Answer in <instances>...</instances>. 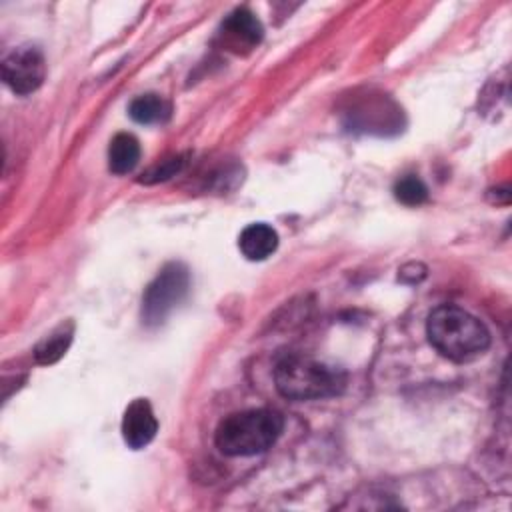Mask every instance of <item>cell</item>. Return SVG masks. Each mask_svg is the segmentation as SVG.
Listing matches in <instances>:
<instances>
[{
  "instance_id": "8992f818",
  "label": "cell",
  "mask_w": 512,
  "mask_h": 512,
  "mask_svg": "<svg viewBox=\"0 0 512 512\" xmlns=\"http://www.w3.org/2000/svg\"><path fill=\"white\" fill-rule=\"evenodd\" d=\"M158 432V420L154 416V410L146 398L132 400L122 416V438L124 442L140 450L148 446Z\"/></svg>"
},
{
  "instance_id": "9c48e42d",
  "label": "cell",
  "mask_w": 512,
  "mask_h": 512,
  "mask_svg": "<svg viewBox=\"0 0 512 512\" xmlns=\"http://www.w3.org/2000/svg\"><path fill=\"white\" fill-rule=\"evenodd\" d=\"M140 160V142L128 132H118L108 146V168L114 174H128Z\"/></svg>"
},
{
  "instance_id": "3957f363",
  "label": "cell",
  "mask_w": 512,
  "mask_h": 512,
  "mask_svg": "<svg viewBox=\"0 0 512 512\" xmlns=\"http://www.w3.org/2000/svg\"><path fill=\"white\" fill-rule=\"evenodd\" d=\"M276 390L288 400H320L338 396L346 386V374L330 364L302 354L278 360L274 368Z\"/></svg>"
},
{
  "instance_id": "8fae6325",
  "label": "cell",
  "mask_w": 512,
  "mask_h": 512,
  "mask_svg": "<svg viewBox=\"0 0 512 512\" xmlns=\"http://www.w3.org/2000/svg\"><path fill=\"white\" fill-rule=\"evenodd\" d=\"M70 342H72V324L58 326L52 334H48L44 340H40L38 346L34 348L36 362L38 364L58 362L66 354Z\"/></svg>"
},
{
  "instance_id": "52a82bcc",
  "label": "cell",
  "mask_w": 512,
  "mask_h": 512,
  "mask_svg": "<svg viewBox=\"0 0 512 512\" xmlns=\"http://www.w3.org/2000/svg\"><path fill=\"white\" fill-rule=\"evenodd\" d=\"M262 24L260 20L246 8L234 10L220 28V36L224 38V44L232 48L234 52H240V48H254L262 40Z\"/></svg>"
},
{
  "instance_id": "4fadbf2b",
  "label": "cell",
  "mask_w": 512,
  "mask_h": 512,
  "mask_svg": "<svg viewBox=\"0 0 512 512\" xmlns=\"http://www.w3.org/2000/svg\"><path fill=\"white\" fill-rule=\"evenodd\" d=\"M184 164V160L178 156V158H168V160H164L160 166H156V168H152L148 174H144V182H158V180H166V178H170L174 172H178L180 170V166Z\"/></svg>"
},
{
  "instance_id": "6da1fadb",
  "label": "cell",
  "mask_w": 512,
  "mask_h": 512,
  "mask_svg": "<svg viewBox=\"0 0 512 512\" xmlns=\"http://www.w3.org/2000/svg\"><path fill=\"white\" fill-rule=\"evenodd\" d=\"M430 344L452 362H470L490 346L486 326L460 306L442 304L434 308L426 322Z\"/></svg>"
},
{
  "instance_id": "5b68a950",
  "label": "cell",
  "mask_w": 512,
  "mask_h": 512,
  "mask_svg": "<svg viewBox=\"0 0 512 512\" xmlns=\"http://www.w3.org/2000/svg\"><path fill=\"white\" fill-rule=\"evenodd\" d=\"M44 76L46 60L36 46H18L2 60V80L14 94H32L42 86Z\"/></svg>"
},
{
  "instance_id": "30bf717a",
  "label": "cell",
  "mask_w": 512,
  "mask_h": 512,
  "mask_svg": "<svg viewBox=\"0 0 512 512\" xmlns=\"http://www.w3.org/2000/svg\"><path fill=\"white\" fill-rule=\"evenodd\" d=\"M170 104L158 94H142L128 106V114L138 124H162L170 116Z\"/></svg>"
},
{
  "instance_id": "ba28073f",
  "label": "cell",
  "mask_w": 512,
  "mask_h": 512,
  "mask_svg": "<svg viewBox=\"0 0 512 512\" xmlns=\"http://www.w3.org/2000/svg\"><path fill=\"white\" fill-rule=\"evenodd\" d=\"M238 248L248 260H266L278 248V234L264 222L248 224L238 238Z\"/></svg>"
},
{
  "instance_id": "7a4b0ae2",
  "label": "cell",
  "mask_w": 512,
  "mask_h": 512,
  "mask_svg": "<svg viewBox=\"0 0 512 512\" xmlns=\"http://www.w3.org/2000/svg\"><path fill=\"white\" fill-rule=\"evenodd\" d=\"M284 420L276 410L250 408L220 420L214 442L226 456H254L272 448L282 434Z\"/></svg>"
},
{
  "instance_id": "7c38bea8",
  "label": "cell",
  "mask_w": 512,
  "mask_h": 512,
  "mask_svg": "<svg viewBox=\"0 0 512 512\" xmlns=\"http://www.w3.org/2000/svg\"><path fill=\"white\" fill-rule=\"evenodd\" d=\"M394 196L398 202H402L406 206H420L428 200V188L418 176L408 174V176L396 180Z\"/></svg>"
},
{
  "instance_id": "277c9868",
  "label": "cell",
  "mask_w": 512,
  "mask_h": 512,
  "mask_svg": "<svg viewBox=\"0 0 512 512\" xmlns=\"http://www.w3.org/2000/svg\"><path fill=\"white\" fill-rule=\"evenodd\" d=\"M190 272L182 262L166 264L142 294V322L146 326L162 324L168 314L186 298Z\"/></svg>"
}]
</instances>
